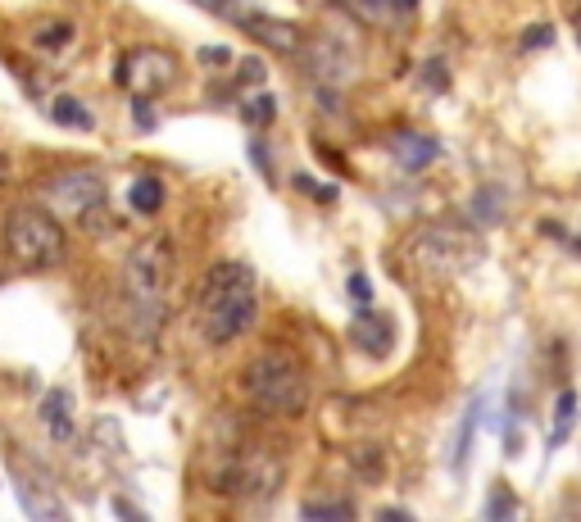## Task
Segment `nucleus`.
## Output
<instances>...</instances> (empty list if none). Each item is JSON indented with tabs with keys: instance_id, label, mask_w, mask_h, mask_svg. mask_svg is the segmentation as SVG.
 <instances>
[{
	"instance_id": "11",
	"label": "nucleus",
	"mask_w": 581,
	"mask_h": 522,
	"mask_svg": "<svg viewBox=\"0 0 581 522\" xmlns=\"http://www.w3.org/2000/svg\"><path fill=\"white\" fill-rule=\"evenodd\" d=\"M482 409H486V395H473V400H468V409L459 414V427H454V436H450V468H454V473H463V468H468V459H473L477 427H482Z\"/></svg>"
},
{
	"instance_id": "24",
	"label": "nucleus",
	"mask_w": 581,
	"mask_h": 522,
	"mask_svg": "<svg viewBox=\"0 0 581 522\" xmlns=\"http://www.w3.org/2000/svg\"><path fill=\"white\" fill-rule=\"evenodd\" d=\"M41 46H64V41H73V23H50V28H41Z\"/></svg>"
},
{
	"instance_id": "28",
	"label": "nucleus",
	"mask_w": 581,
	"mask_h": 522,
	"mask_svg": "<svg viewBox=\"0 0 581 522\" xmlns=\"http://www.w3.org/2000/svg\"><path fill=\"white\" fill-rule=\"evenodd\" d=\"M350 296H355L359 305H373V286H368L364 273H350Z\"/></svg>"
},
{
	"instance_id": "25",
	"label": "nucleus",
	"mask_w": 581,
	"mask_h": 522,
	"mask_svg": "<svg viewBox=\"0 0 581 522\" xmlns=\"http://www.w3.org/2000/svg\"><path fill=\"white\" fill-rule=\"evenodd\" d=\"M550 41H554V28H545V23L522 32V50H541V46H550Z\"/></svg>"
},
{
	"instance_id": "19",
	"label": "nucleus",
	"mask_w": 581,
	"mask_h": 522,
	"mask_svg": "<svg viewBox=\"0 0 581 522\" xmlns=\"http://www.w3.org/2000/svg\"><path fill=\"white\" fill-rule=\"evenodd\" d=\"M345 5H350L359 19H368V23H391L395 10H400L395 0H345Z\"/></svg>"
},
{
	"instance_id": "16",
	"label": "nucleus",
	"mask_w": 581,
	"mask_h": 522,
	"mask_svg": "<svg viewBox=\"0 0 581 522\" xmlns=\"http://www.w3.org/2000/svg\"><path fill=\"white\" fill-rule=\"evenodd\" d=\"M572 427H577V391H563L559 400H554V427H550V450H559L563 441L572 436Z\"/></svg>"
},
{
	"instance_id": "21",
	"label": "nucleus",
	"mask_w": 581,
	"mask_h": 522,
	"mask_svg": "<svg viewBox=\"0 0 581 522\" xmlns=\"http://www.w3.org/2000/svg\"><path fill=\"white\" fill-rule=\"evenodd\" d=\"M291 182H296L300 191H309V196H314L318 205H332V200H336V187H332V182H314V178H309V173H296V178H291Z\"/></svg>"
},
{
	"instance_id": "18",
	"label": "nucleus",
	"mask_w": 581,
	"mask_h": 522,
	"mask_svg": "<svg viewBox=\"0 0 581 522\" xmlns=\"http://www.w3.org/2000/svg\"><path fill=\"white\" fill-rule=\"evenodd\" d=\"M300 518L318 522V518H355V504L350 500H305V509H300Z\"/></svg>"
},
{
	"instance_id": "14",
	"label": "nucleus",
	"mask_w": 581,
	"mask_h": 522,
	"mask_svg": "<svg viewBox=\"0 0 581 522\" xmlns=\"http://www.w3.org/2000/svg\"><path fill=\"white\" fill-rule=\"evenodd\" d=\"M164 200H168V187H164V178H155V173H141L128 191V205L137 209V214H159Z\"/></svg>"
},
{
	"instance_id": "7",
	"label": "nucleus",
	"mask_w": 581,
	"mask_h": 522,
	"mask_svg": "<svg viewBox=\"0 0 581 522\" xmlns=\"http://www.w3.org/2000/svg\"><path fill=\"white\" fill-rule=\"evenodd\" d=\"M46 200L60 209L64 218H91L109 200V187L100 173H91V168H69V173L46 182Z\"/></svg>"
},
{
	"instance_id": "4",
	"label": "nucleus",
	"mask_w": 581,
	"mask_h": 522,
	"mask_svg": "<svg viewBox=\"0 0 581 522\" xmlns=\"http://www.w3.org/2000/svg\"><path fill=\"white\" fill-rule=\"evenodd\" d=\"M246 395L264 409V414L300 418L309 409V377L291 355L268 350V355H259L255 364L246 368Z\"/></svg>"
},
{
	"instance_id": "6",
	"label": "nucleus",
	"mask_w": 581,
	"mask_h": 522,
	"mask_svg": "<svg viewBox=\"0 0 581 522\" xmlns=\"http://www.w3.org/2000/svg\"><path fill=\"white\" fill-rule=\"evenodd\" d=\"M114 78H119V87L137 91V96H155V91L173 87L178 60H173L168 50H155V46H132V50H123V60L114 64Z\"/></svg>"
},
{
	"instance_id": "20",
	"label": "nucleus",
	"mask_w": 581,
	"mask_h": 522,
	"mask_svg": "<svg viewBox=\"0 0 581 522\" xmlns=\"http://www.w3.org/2000/svg\"><path fill=\"white\" fill-rule=\"evenodd\" d=\"M482 513H486V518H513V513H518V500L509 495V486H504V482H495L491 495H486V504H482Z\"/></svg>"
},
{
	"instance_id": "15",
	"label": "nucleus",
	"mask_w": 581,
	"mask_h": 522,
	"mask_svg": "<svg viewBox=\"0 0 581 522\" xmlns=\"http://www.w3.org/2000/svg\"><path fill=\"white\" fill-rule=\"evenodd\" d=\"M50 119L60 123V128H78V132L96 128V114H91L78 96H55V100H50Z\"/></svg>"
},
{
	"instance_id": "9",
	"label": "nucleus",
	"mask_w": 581,
	"mask_h": 522,
	"mask_svg": "<svg viewBox=\"0 0 581 522\" xmlns=\"http://www.w3.org/2000/svg\"><path fill=\"white\" fill-rule=\"evenodd\" d=\"M414 255L427 273H459L463 264L477 259V246L463 237H450V227H432V232H423L414 241Z\"/></svg>"
},
{
	"instance_id": "29",
	"label": "nucleus",
	"mask_w": 581,
	"mask_h": 522,
	"mask_svg": "<svg viewBox=\"0 0 581 522\" xmlns=\"http://www.w3.org/2000/svg\"><path fill=\"white\" fill-rule=\"evenodd\" d=\"M132 119H137V128H141V132H150V128H155V109H150L146 100L137 96V100H132Z\"/></svg>"
},
{
	"instance_id": "22",
	"label": "nucleus",
	"mask_w": 581,
	"mask_h": 522,
	"mask_svg": "<svg viewBox=\"0 0 581 522\" xmlns=\"http://www.w3.org/2000/svg\"><path fill=\"white\" fill-rule=\"evenodd\" d=\"M273 114H277L273 96H259V100H250V105H246V119L259 123V128H264V123H273Z\"/></svg>"
},
{
	"instance_id": "30",
	"label": "nucleus",
	"mask_w": 581,
	"mask_h": 522,
	"mask_svg": "<svg viewBox=\"0 0 581 522\" xmlns=\"http://www.w3.org/2000/svg\"><path fill=\"white\" fill-rule=\"evenodd\" d=\"M250 159L259 164V173H264V178H273V168H268V150L259 146V141H250Z\"/></svg>"
},
{
	"instance_id": "2",
	"label": "nucleus",
	"mask_w": 581,
	"mask_h": 522,
	"mask_svg": "<svg viewBox=\"0 0 581 522\" xmlns=\"http://www.w3.org/2000/svg\"><path fill=\"white\" fill-rule=\"evenodd\" d=\"M259 314V282L255 268L241 264V259H223L205 273L200 282V300H196V318L200 332L209 345H232L241 332H250Z\"/></svg>"
},
{
	"instance_id": "13",
	"label": "nucleus",
	"mask_w": 581,
	"mask_h": 522,
	"mask_svg": "<svg viewBox=\"0 0 581 522\" xmlns=\"http://www.w3.org/2000/svg\"><path fill=\"white\" fill-rule=\"evenodd\" d=\"M37 414H41V423H46V432L55 436V441H73V391H64V386L46 391Z\"/></svg>"
},
{
	"instance_id": "1",
	"label": "nucleus",
	"mask_w": 581,
	"mask_h": 522,
	"mask_svg": "<svg viewBox=\"0 0 581 522\" xmlns=\"http://www.w3.org/2000/svg\"><path fill=\"white\" fill-rule=\"evenodd\" d=\"M173 273H178V246L168 232L146 237L123 264V291H128V318L141 341H155L168 323V300H173Z\"/></svg>"
},
{
	"instance_id": "27",
	"label": "nucleus",
	"mask_w": 581,
	"mask_h": 522,
	"mask_svg": "<svg viewBox=\"0 0 581 522\" xmlns=\"http://www.w3.org/2000/svg\"><path fill=\"white\" fill-rule=\"evenodd\" d=\"M423 82H427V91H445V64L441 60L423 64Z\"/></svg>"
},
{
	"instance_id": "31",
	"label": "nucleus",
	"mask_w": 581,
	"mask_h": 522,
	"mask_svg": "<svg viewBox=\"0 0 581 522\" xmlns=\"http://www.w3.org/2000/svg\"><path fill=\"white\" fill-rule=\"evenodd\" d=\"M395 5H400V10H418V0H395Z\"/></svg>"
},
{
	"instance_id": "23",
	"label": "nucleus",
	"mask_w": 581,
	"mask_h": 522,
	"mask_svg": "<svg viewBox=\"0 0 581 522\" xmlns=\"http://www.w3.org/2000/svg\"><path fill=\"white\" fill-rule=\"evenodd\" d=\"M232 60H237V55H232L227 46H205V50H200V64H205V69H227Z\"/></svg>"
},
{
	"instance_id": "3",
	"label": "nucleus",
	"mask_w": 581,
	"mask_h": 522,
	"mask_svg": "<svg viewBox=\"0 0 581 522\" xmlns=\"http://www.w3.org/2000/svg\"><path fill=\"white\" fill-rule=\"evenodd\" d=\"M282 486V459L268 445L232 441L214 450V468H209V491L232 495V500H268Z\"/></svg>"
},
{
	"instance_id": "12",
	"label": "nucleus",
	"mask_w": 581,
	"mask_h": 522,
	"mask_svg": "<svg viewBox=\"0 0 581 522\" xmlns=\"http://www.w3.org/2000/svg\"><path fill=\"white\" fill-rule=\"evenodd\" d=\"M391 341H395V327H391V318H382L377 309H359V318H355V345L364 350V355H373V359H382V355H391Z\"/></svg>"
},
{
	"instance_id": "8",
	"label": "nucleus",
	"mask_w": 581,
	"mask_h": 522,
	"mask_svg": "<svg viewBox=\"0 0 581 522\" xmlns=\"http://www.w3.org/2000/svg\"><path fill=\"white\" fill-rule=\"evenodd\" d=\"M209 5H214V10H227V19L237 23V28H246L259 46L282 50V55L300 50V28H296V23H282V19H273V14H264V10H250V5H241V0H209Z\"/></svg>"
},
{
	"instance_id": "17",
	"label": "nucleus",
	"mask_w": 581,
	"mask_h": 522,
	"mask_svg": "<svg viewBox=\"0 0 581 522\" xmlns=\"http://www.w3.org/2000/svg\"><path fill=\"white\" fill-rule=\"evenodd\" d=\"M19 500L32 518H64V504L50 500V495H41V491H32V482H23V477H19Z\"/></svg>"
},
{
	"instance_id": "26",
	"label": "nucleus",
	"mask_w": 581,
	"mask_h": 522,
	"mask_svg": "<svg viewBox=\"0 0 581 522\" xmlns=\"http://www.w3.org/2000/svg\"><path fill=\"white\" fill-rule=\"evenodd\" d=\"M355 468L364 477H382V450H373V445H368V454H355Z\"/></svg>"
},
{
	"instance_id": "10",
	"label": "nucleus",
	"mask_w": 581,
	"mask_h": 522,
	"mask_svg": "<svg viewBox=\"0 0 581 522\" xmlns=\"http://www.w3.org/2000/svg\"><path fill=\"white\" fill-rule=\"evenodd\" d=\"M391 155L400 168H409V173H423L427 164H436L441 159V141L427 137V132H414V128H404L391 137Z\"/></svg>"
},
{
	"instance_id": "5",
	"label": "nucleus",
	"mask_w": 581,
	"mask_h": 522,
	"mask_svg": "<svg viewBox=\"0 0 581 522\" xmlns=\"http://www.w3.org/2000/svg\"><path fill=\"white\" fill-rule=\"evenodd\" d=\"M5 250L14 255L19 268L46 273V268L64 264V227L46 214L41 205H14L5 218Z\"/></svg>"
}]
</instances>
